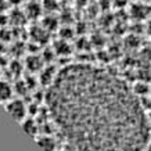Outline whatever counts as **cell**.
<instances>
[{
  "label": "cell",
  "mask_w": 151,
  "mask_h": 151,
  "mask_svg": "<svg viewBox=\"0 0 151 151\" xmlns=\"http://www.w3.org/2000/svg\"><path fill=\"white\" fill-rule=\"evenodd\" d=\"M47 108L76 151H142L147 111L122 79L89 64H68L47 89Z\"/></svg>",
  "instance_id": "6da1fadb"
},
{
  "label": "cell",
  "mask_w": 151,
  "mask_h": 151,
  "mask_svg": "<svg viewBox=\"0 0 151 151\" xmlns=\"http://www.w3.org/2000/svg\"><path fill=\"white\" fill-rule=\"evenodd\" d=\"M6 111L10 114V116L17 121V122H21L24 119L27 118V107L21 100L15 99V100H11L6 103Z\"/></svg>",
  "instance_id": "7a4b0ae2"
},
{
  "label": "cell",
  "mask_w": 151,
  "mask_h": 151,
  "mask_svg": "<svg viewBox=\"0 0 151 151\" xmlns=\"http://www.w3.org/2000/svg\"><path fill=\"white\" fill-rule=\"evenodd\" d=\"M35 140H36L37 146L40 147L43 151H57V142H55V139L51 134L43 133L40 136H36Z\"/></svg>",
  "instance_id": "3957f363"
},
{
  "label": "cell",
  "mask_w": 151,
  "mask_h": 151,
  "mask_svg": "<svg viewBox=\"0 0 151 151\" xmlns=\"http://www.w3.org/2000/svg\"><path fill=\"white\" fill-rule=\"evenodd\" d=\"M57 71H55V68L53 67V65H49V67H46V68H43L40 71V76H39V81H40V83L43 85V86H50L51 83L54 82L55 76H57Z\"/></svg>",
  "instance_id": "277c9868"
},
{
  "label": "cell",
  "mask_w": 151,
  "mask_h": 151,
  "mask_svg": "<svg viewBox=\"0 0 151 151\" xmlns=\"http://www.w3.org/2000/svg\"><path fill=\"white\" fill-rule=\"evenodd\" d=\"M43 58L42 55H37V54H31L28 55V58L25 60V67H27L28 71L31 72H37V71H42L43 69Z\"/></svg>",
  "instance_id": "5b68a950"
},
{
  "label": "cell",
  "mask_w": 151,
  "mask_h": 151,
  "mask_svg": "<svg viewBox=\"0 0 151 151\" xmlns=\"http://www.w3.org/2000/svg\"><path fill=\"white\" fill-rule=\"evenodd\" d=\"M24 11H25L28 18L36 19V18L40 17L42 11H43V6H42V3L36 1V0H32V1H29V3L27 4V7H25Z\"/></svg>",
  "instance_id": "8992f818"
},
{
  "label": "cell",
  "mask_w": 151,
  "mask_h": 151,
  "mask_svg": "<svg viewBox=\"0 0 151 151\" xmlns=\"http://www.w3.org/2000/svg\"><path fill=\"white\" fill-rule=\"evenodd\" d=\"M53 49H54L55 54H57V55H61V57L69 55V54H71V51H72V49H71V45L68 43V40L61 39V37H60L58 40L54 42V46H53Z\"/></svg>",
  "instance_id": "52a82bcc"
},
{
  "label": "cell",
  "mask_w": 151,
  "mask_h": 151,
  "mask_svg": "<svg viewBox=\"0 0 151 151\" xmlns=\"http://www.w3.org/2000/svg\"><path fill=\"white\" fill-rule=\"evenodd\" d=\"M49 31H46L43 27H36L32 28L31 31V37H33V40L36 42V45H42V43H46L49 39Z\"/></svg>",
  "instance_id": "ba28073f"
},
{
  "label": "cell",
  "mask_w": 151,
  "mask_h": 151,
  "mask_svg": "<svg viewBox=\"0 0 151 151\" xmlns=\"http://www.w3.org/2000/svg\"><path fill=\"white\" fill-rule=\"evenodd\" d=\"M130 14H132L136 19H144V18L148 17V14H150V9H148L147 6L142 4V3H136L134 6H132V9H130Z\"/></svg>",
  "instance_id": "9c48e42d"
},
{
  "label": "cell",
  "mask_w": 151,
  "mask_h": 151,
  "mask_svg": "<svg viewBox=\"0 0 151 151\" xmlns=\"http://www.w3.org/2000/svg\"><path fill=\"white\" fill-rule=\"evenodd\" d=\"M21 124V126H22L24 129V132L28 133L29 136H33V137H36V134H37V124H36V121L32 118H25L24 121H21L19 122Z\"/></svg>",
  "instance_id": "30bf717a"
},
{
  "label": "cell",
  "mask_w": 151,
  "mask_h": 151,
  "mask_svg": "<svg viewBox=\"0 0 151 151\" xmlns=\"http://www.w3.org/2000/svg\"><path fill=\"white\" fill-rule=\"evenodd\" d=\"M13 96V87L6 81H0V103H7L11 100Z\"/></svg>",
  "instance_id": "8fae6325"
},
{
  "label": "cell",
  "mask_w": 151,
  "mask_h": 151,
  "mask_svg": "<svg viewBox=\"0 0 151 151\" xmlns=\"http://www.w3.org/2000/svg\"><path fill=\"white\" fill-rule=\"evenodd\" d=\"M42 27L45 28L46 31H49V32H53L55 29H58V18L55 15H53V14H49V15H46L45 18L42 19Z\"/></svg>",
  "instance_id": "7c38bea8"
},
{
  "label": "cell",
  "mask_w": 151,
  "mask_h": 151,
  "mask_svg": "<svg viewBox=\"0 0 151 151\" xmlns=\"http://www.w3.org/2000/svg\"><path fill=\"white\" fill-rule=\"evenodd\" d=\"M132 90H133V93L139 97V99H142V97L148 96V93L151 92V87L148 86L147 83H144V82H139V83H136V85L132 87Z\"/></svg>",
  "instance_id": "4fadbf2b"
},
{
  "label": "cell",
  "mask_w": 151,
  "mask_h": 151,
  "mask_svg": "<svg viewBox=\"0 0 151 151\" xmlns=\"http://www.w3.org/2000/svg\"><path fill=\"white\" fill-rule=\"evenodd\" d=\"M11 15H13V17H10L9 19L11 21V22L15 24V25L22 24L24 21L28 18L27 14H25V11H21V10H15V11H13V13H11Z\"/></svg>",
  "instance_id": "5bb4252c"
},
{
  "label": "cell",
  "mask_w": 151,
  "mask_h": 151,
  "mask_svg": "<svg viewBox=\"0 0 151 151\" xmlns=\"http://www.w3.org/2000/svg\"><path fill=\"white\" fill-rule=\"evenodd\" d=\"M42 6H43V10H46L49 13H53V11L58 9V1L57 0H43Z\"/></svg>",
  "instance_id": "9a60e30c"
},
{
  "label": "cell",
  "mask_w": 151,
  "mask_h": 151,
  "mask_svg": "<svg viewBox=\"0 0 151 151\" xmlns=\"http://www.w3.org/2000/svg\"><path fill=\"white\" fill-rule=\"evenodd\" d=\"M72 36H73V31L68 27V25H65L64 28H61V29H60V37H61V39L69 40Z\"/></svg>",
  "instance_id": "2e32d148"
},
{
  "label": "cell",
  "mask_w": 151,
  "mask_h": 151,
  "mask_svg": "<svg viewBox=\"0 0 151 151\" xmlns=\"http://www.w3.org/2000/svg\"><path fill=\"white\" fill-rule=\"evenodd\" d=\"M28 85L25 81H18V82L15 83V87H14V90L18 93V94H25V93L28 92Z\"/></svg>",
  "instance_id": "e0dca14e"
},
{
  "label": "cell",
  "mask_w": 151,
  "mask_h": 151,
  "mask_svg": "<svg viewBox=\"0 0 151 151\" xmlns=\"http://www.w3.org/2000/svg\"><path fill=\"white\" fill-rule=\"evenodd\" d=\"M129 3V0H112V4L118 9H124L125 6Z\"/></svg>",
  "instance_id": "ac0fdd59"
},
{
  "label": "cell",
  "mask_w": 151,
  "mask_h": 151,
  "mask_svg": "<svg viewBox=\"0 0 151 151\" xmlns=\"http://www.w3.org/2000/svg\"><path fill=\"white\" fill-rule=\"evenodd\" d=\"M7 4H9L7 0H0V13H3V11L7 9Z\"/></svg>",
  "instance_id": "d6986e66"
},
{
  "label": "cell",
  "mask_w": 151,
  "mask_h": 151,
  "mask_svg": "<svg viewBox=\"0 0 151 151\" xmlns=\"http://www.w3.org/2000/svg\"><path fill=\"white\" fill-rule=\"evenodd\" d=\"M9 1V4H13V6H18V4H21L24 0H7Z\"/></svg>",
  "instance_id": "ffe728a7"
},
{
  "label": "cell",
  "mask_w": 151,
  "mask_h": 151,
  "mask_svg": "<svg viewBox=\"0 0 151 151\" xmlns=\"http://www.w3.org/2000/svg\"><path fill=\"white\" fill-rule=\"evenodd\" d=\"M147 32L151 35V18H148V22H147Z\"/></svg>",
  "instance_id": "44dd1931"
},
{
  "label": "cell",
  "mask_w": 151,
  "mask_h": 151,
  "mask_svg": "<svg viewBox=\"0 0 151 151\" xmlns=\"http://www.w3.org/2000/svg\"><path fill=\"white\" fill-rule=\"evenodd\" d=\"M142 151H151V143H147V146L144 147Z\"/></svg>",
  "instance_id": "7402d4cb"
},
{
  "label": "cell",
  "mask_w": 151,
  "mask_h": 151,
  "mask_svg": "<svg viewBox=\"0 0 151 151\" xmlns=\"http://www.w3.org/2000/svg\"><path fill=\"white\" fill-rule=\"evenodd\" d=\"M57 151H64V150H57Z\"/></svg>",
  "instance_id": "603a6c76"
}]
</instances>
